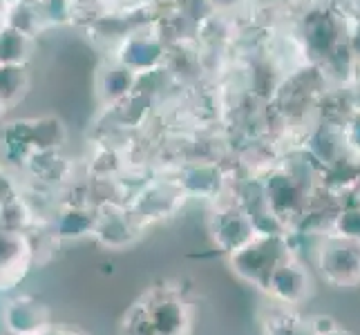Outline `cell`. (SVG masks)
I'll return each instance as SVG.
<instances>
[{
    "label": "cell",
    "instance_id": "6da1fadb",
    "mask_svg": "<svg viewBox=\"0 0 360 335\" xmlns=\"http://www.w3.org/2000/svg\"><path fill=\"white\" fill-rule=\"evenodd\" d=\"M291 255L287 232H257L251 242L229 255V264L240 280L264 291L273 270Z\"/></svg>",
    "mask_w": 360,
    "mask_h": 335
},
{
    "label": "cell",
    "instance_id": "8fae6325",
    "mask_svg": "<svg viewBox=\"0 0 360 335\" xmlns=\"http://www.w3.org/2000/svg\"><path fill=\"white\" fill-rule=\"evenodd\" d=\"M325 335H349V333H347L345 329H340V327H338L336 331H331V333H325Z\"/></svg>",
    "mask_w": 360,
    "mask_h": 335
},
{
    "label": "cell",
    "instance_id": "30bf717a",
    "mask_svg": "<svg viewBox=\"0 0 360 335\" xmlns=\"http://www.w3.org/2000/svg\"><path fill=\"white\" fill-rule=\"evenodd\" d=\"M43 335H81V333H77V331H63V329H49V331H45Z\"/></svg>",
    "mask_w": 360,
    "mask_h": 335
},
{
    "label": "cell",
    "instance_id": "8992f818",
    "mask_svg": "<svg viewBox=\"0 0 360 335\" xmlns=\"http://www.w3.org/2000/svg\"><path fill=\"white\" fill-rule=\"evenodd\" d=\"M5 320L11 333L16 335H43L49 331L47 308L34 300H16L7 306Z\"/></svg>",
    "mask_w": 360,
    "mask_h": 335
},
{
    "label": "cell",
    "instance_id": "3957f363",
    "mask_svg": "<svg viewBox=\"0 0 360 335\" xmlns=\"http://www.w3.org/2000/svg\"><path fill=\"white\" fill-rule=\"evenodd\" d=\"M139 300L157 335H191L193 308L181 287L159 284L148 289Z\"/></svg>",
    "mask_w": 360,
    "mask_h": 335
},
{
    "label": "cell",
    "instance_id": "5b68a950",
    "mask_svg": "<svg viewBox=\"0 0 360 335\" xmlns=\"http://www.w3.org/2000/svg\"><path fill=\"white\" fill-rule=\"evenodd\" d=\"M264 293L276 304L291 306V308L307 300L309 293H311V277H309V270L295 257V253L273 270L269 284L264 287Z\"/></svg>",
    "mask_w": 360,
    "mask_h": 335
},
{
    "label": "cell",
    "instance_id": "7a4b0ae2",
    "mask_svg": "<svg viewBox=\"0 0 360 335\" xmlns=\"http://www.w3.org/2000/svg\"><path fill=\"white\" fill-rule=\"evenodd\" d=\"M316 268L331 287L352 289L360 284V239L338 232L322 235L316 248Z\"/></svg>",
    "mask_w": 360,
    "mask_h": 335
},
{
    "label": "cell",
    "instance_id": "277c9868",
    "mask_svg": "<svg viewBox=\"0 0 360 335\" xmlns=\"http://www.w3.org/2000/svg\"><path fill=\"white\" fill-rule=\"evenodd\" d=\"M210 232L221 251L231 255L251 242L259 230L242 204H229L215 210L213 219H210Z\"/></svg>",
    "mask_w": 360,
    "mask_h": 335
},
{
    "label": "cell",
    "instance_id": "ba28073f",
    "mask_svg": "<svg viewBox=\"0 0 360 335\" xmlns=\"http://www.w3.org/2000/svg\"><path fill=\"white\" fill-rule=\"evenodd\" d=\"M121 333L123 335H157L153 324H150V320H148V313H146L141 300H136L130 306V311L126 313V317H123Z\"/></svg>",
    "mask_w": 360,
    "mask_h": 335
},
{
    "label": "cell",
    "instance_id": "52a82bcc",
    "mask_svg": "<svg viewBox=\"0 0 360 335\" xmlns=\"http://www.w3.org/2000/svg\"><path fill=\"white\" fill-rule=\"evenodd\" d=\"M264 335H316L311 317H304L291 306L276 304L264 315Z\"/></svg>",
    "mask_w": 360,
    "mask_h": 335
},
{
    "label": "cell",
    "instance_id": "9c48e42d",
    "mask_svg": "<svg viewBox=\"0 0 360 335\" xmlns=\"http://www.w3.org/2000/svg\"><path fill=\"white\" fill-rule=\"evenodd\" d=\"M311 324H314V331L316 335H325V333H331V331H336L340 324L333 317L329 315H314L311 317Z\"/></svg>",
    "mask_w": 360,
    "mask_h": 335
}]
</instances>
